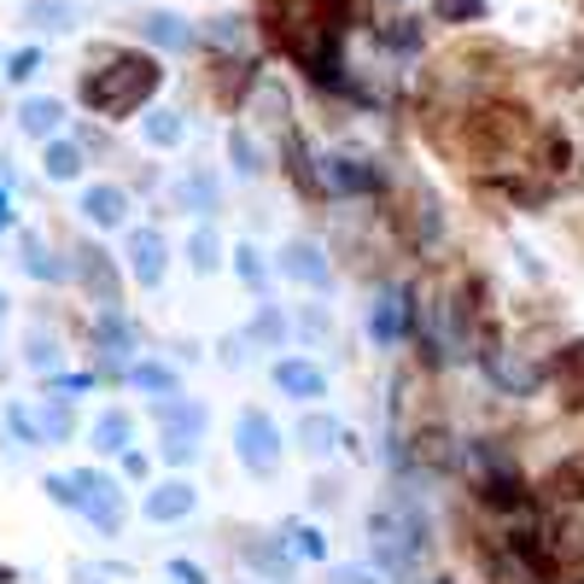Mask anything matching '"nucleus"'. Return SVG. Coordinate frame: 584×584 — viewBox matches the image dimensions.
<instances>
[{
	"label": "nucleus",
	"mask_w": 584,
	"mask_h": 584,
	"mask_svg": "<svg viewBox=\"0 0 584 584\" xmlns=\"http://www.w3.org/2000/svg\"><path fill=\"white\" fill-rule=\"evenodd\" d=\"M158 88V65H146V59H117L106 76H88V106L94 112H135L146 94Z\"/></svg>",
	"instance_id": "nucleus-2"
},
{
	"label": "nucleus",
	"mask_w": 584,
	"mask_h": 584,
	"mask_svg": "<svg viewBox=\"0 0 584 584\" xmlns=\"http://www.w3.org/2000/svg\"><path fill=\"white\" fill-rule=\"evenodd\" d=\"M292 327H299V333H310V340H327V333H333L327 310H316V304H304L299 316H292Z\"/></svg>",
	"instance_id": "nucleus-12"
},
{
	"label": "nucleus",
	"mask_w": 584,
	"mask_h": 584,
	"mask_svg": "<svg viewBox=\"0 0 584 584\" xmlns=\"http://www.w3.org/2000/svg\"><path fill=\"white\" fill-rule=\"evenodd\" d=\"M211 35L222 41V48H234V41H240L246 30H240V18H217V30H211Z\"/></svg>",
	"instance_id": "nucleus-23"
},
{
	"label": "nucleus",
	"mask_w": 584,
	"mask_h": 584,
	"mask_svg": "<svg viewBox=\"0 0 584 584\" xmlns=\"http://www.w3.org/2000/svg\"><path fill=\"white\" fill-rule=\"evenodd\" d=\"M164 415H170L176 427H187V432H205V409H194V404H170Z\"/></svg>",
	"instance_id": "nucleus-19"
},
{
	"label": "nucleus",
	"mask_w": 584,
	"mask_h": 584,
	"mask_svg": "<svg viewBox=\"0 0 584 584\" xmlns=\"http://www.w3.org/2000/svg\"><path fill=\"white\" fill-rule=\"evenodd\" d=\"M404 333H409V299H404V286H386L368 310V340L374 345H398Z\"/></svg>",
	"instance_id": "nucleus-5"
},
{
	"label": "nucleus",
	"mask_w": 584,
	"mask_h": 584,
	"mask_svg": "<svg viewBox=\"0 0 584 584\" xmlns=\"http://www.w3.org/2000/svg\"><path fill=\"white\" fill-rule=\"evenodd\" d=\"M333 584H386V573L380 567H340V573H333Z\"/></svg>",
	"instance_id": "nucleus-21"
},
{
	"label": "nucleus",
	"mask_w": 584,
	"mask_h": 584,
	"mask_svg": "<svg viewBox=\"0 0 584 584\" xmlns=\"http://www.w3.org/2000/svg\"><path fill=\"white\" fill-rule=\"evenodd\" d=\"M275 269H281L292 286H310V292H327L333 286V263L322 252V240H286Z\"/></svg>",
	"instance_id": "nucleus-4"
},
{
	"label": "nucleus",
	"mask_w": 584,
	"mask_h": 584,
	"mask_svg": "<svg viewBox=\"0 0 584 584\" xmlns=\"http://www.w3.org/2000/svg\"><path fill=\"white\" fill-rule=\"evenodd\" d=\"M140 386H153V392H170V374H164V368H140Z\"/></svg>",
	"instance_id": "nucleus-24"
},
{
	"label": "nucleus",
	"mask_w": 584,
	"mask_h": 584,
	"mask_svg": "<svg viewBox=\"0 0 584 584\" xmlns=\"http://www.w3.org/2000/svg\"><path fill=\"white\" fill-rule=\"evenodd\" d=\"M146 30H153L158 41H170V48H187V30H181V18H170V12H158Z\"/></svg>",
	"instance_id": "nucleus-14"
},
{
	"label": "nucleus",
	"mask_w": 584,
	"mask_h": 584,
	"mask_svg": "<svg viewBox=\"0 0 584 584\" xmlns=\"http://www.w3.org/2000/svg\"><path fill=\"white\" fill-rule=\"evenodd\" d=\"M275 386L286 392V398H322L327 392V374L316 363H304V357H281L275 363Z\"/></svg>",
	"instance_id": "nucleus-6"
},
{
	"label": "nucleus",
	"mask_w": 584,
	"mask_h": 584,
	"mask_svg": "<svg viewBox=\"0 0 584 584\" xmlns=\"http://www.w3.org/2000/svg\"><path fill=\"white\" fill-rule=\"evenodd\" d=\"M286 555H299V561H322L327 544H322V532H316V526H292V532H286Z\"/></svg>",
	"instance_id": "nucleus-11"
},
{
	"label": "nucleus",
	"mask_w": 584,
	"mask_h": 584,
	"mask_svg": "<svg viewBox=\"0 0 584 584\" xmlns=\"http://www.w3.org/2000/svg\"><path fill=\"white\" fill-rule=\"evenodd\" d=\"M135 269H140L146 281L164 275V240H158V234H140V240H135Z\"/></svg>",
	"instance_id": "nucleus-10"
},
{
	"label": "nucleus",
	"mask_w": 584,
	"mask_h": 584,
	"mask_svg": "<svg viewBox=\"0 0 584 584\" xmlns=\"http://www.w3.org/2000/svg\"><path fill=\"white\" fill-rule=\"evenodd\" d=\"M181 199H187V205H211V199H217V181H211V176H194V181L181 187Z\"/></svg>",
	"instance_id": "nucleus-20"
},
{
	"label": "nucleus",
	"mask_w": 584,
	"mask_h": 584,
	"mask_svg": "<svg viewBox=\"0 0 584 584\" xmlns=\"http://www.w3.org/2000/svg\"><path fill=\"white\" fill-rule=\"evenodd\" d=\"M368 544H374V561H380L386 578H409L415 567H421V555H427V514L415 509V503L374 509Z\"/></svg>",
	"instance_id": "nucleus-1"
},
{
	"label": "nucleus",
	"mask_w": 584,
	"mask_h": 584,
	"mask_svg": "<svg viewBox=\"0 0 584 584\" xmlns=\"http://www.w3.org/2000/svg\"><path fill=\"white\" fill-rule=\"evenodd\" d=\"M187 509H194V486H164L158 497H146V514L153 520H176Z\"/></svg>",
	"instance_id": "nucleus-9"
},
{
	"label": "nucleus",
	"mask_w": 584,
	"mask_h": 584,
	"mask_svg": "<svg viewBox=\"0 0 584 584\" xmlns=\"http://www.w3.org/2000/svg\"><path fill=\"white\" fill-rule=\"evenodd\" d=\"M234 170H240V176H258V170H263V153H258L246 135H234Z\"/></svg>",
	"instance_id": "nucleus-13"
},
{
	"label": "nucleus",
	"mask_w": 584,
	"mask_h": 584,
	"mask_svg": "<svg viewBox=\"0 0 584 584\" xmlns=\"http://www.w3.org/2000/svg\"><path fill=\"white\" fill-rule=\"evenodd\" d=\"M146 135H153V140H158V146H170V140H181V123H176V117H170V112H158V117H153V123H146Z\"/></svg>",
	"instance_id": "nucleus-16"
},
{
	"label": "nucleus",
	"mask_w": 584,
	"mask_h": 584,
	"mask_svg": "<svg viewBox=\"0 0 584 584\" xmlns=\"http://www.w3.org/2000/svg\"><path fill=\"white\" fill-rule=\"evenodd\" d=\"M234 438H240V462L252 468V473H275L281 468V427L269 421L263 409H246Z\"/></svg>",
	"instance_id": "nucleus-3"
},
{
	"label": "nucleus",
	"mask_w": 584,
	"mask_h": 584,
	"mask_svg": "<svg viewBox=\"0 0 584 584\" xmlns=\"http://www.w3.org/2000/svg\"><path fill=\"white\" fill-rule=\"evenodd\" d=\"M88 211H94L100 222H117V217H123V199H117V194H106V187H100V194H88Z\"/></svg>",
	"instance_id": "nucleus-15"
},
{
	"label": "nucleus",
	"mask_w": 584,
	"mask_h": 584,
	"mask_svg": "<svg viewBox=\"0 0 584 584\" xmlns=\"http://www.w3.org/2000/svg\"><path fill=\"white\" fill-rule=\"evenodd\" d=\"M234 269H240V281L263 286V263H258V252H252V246H240V252H234Z\"/></svg>",
	"instance_id": "nucleus-18"
},
{
	"label": "nucleus",
	"mask_w": 584,
	"mask_h": 584,
	"mask_svg": "<svg viewBox=\"0 0 584 584\" xmlns=\"http://www.w3.org/2000/svg\"><path fill=\"white\" fill-rule=\"evenodd\" d=\"M187 252H194V269H217V234H194Z\"/></svg>",
	"instance_id": "nucleus-17"
},
{
	"label": "nucleus",
	"mask_w": 584,
	"mask_h": 584,
	"mask_svg": "<svg viewBox=\"0 0 584 584\" xmlns=\"http://www.w3.org/2000/svg\"><path fill=\"white\" fill-rule=\"evenodd\" d=\"M292 438H299V450H304V456H316V462H322V456L340 450V438H345V432H340V421H333V415H304Z\"/></svg>",
	"instance_id": "nucleus-8"
},
{
	"label": "nucleus",
	"mask_w": 584,
	"mask_h": 584,
	"mask_svg": "<svg viewBox=\"0 0 584 584\" xmlns=\"http://www.w3.org/2000/svg\"><path fill=\"white\" fill-rule=\"evenodd\" d=\"M252 333H258V340H286V316H275V310H263Z\"/></svg>",
	"instance_id": "nucleus-22"
},
{
	"label": "nucleus",
	"mask_w": 584,
	"mask_h": 584,
	"mask_svg": "<svg viewBox=\"0 0 584 584\" xmlns=\"http://www.w3.org/2000/svg\"><path fill=\"white\" fill-rule=\"evenodd\" d=\"M322 187L327 194H374V170H363V158H322Z\"/></svg>",
	"instance_id": "nucleus-7"
}]
</instances>
